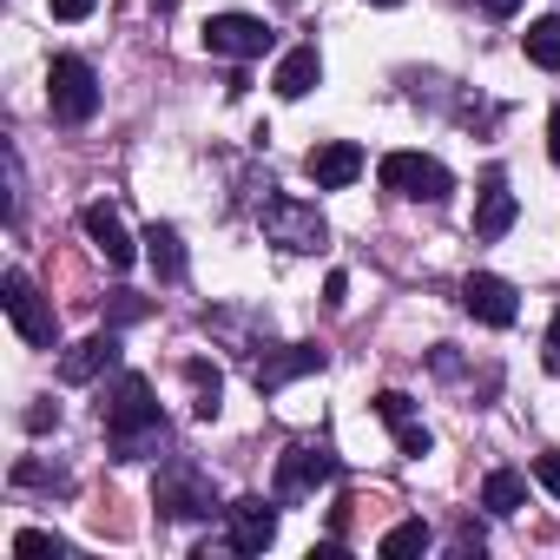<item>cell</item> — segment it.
<instances>
[{
  "mask_svg": "<svg viewBox=\"0 0 560 560\" xmlns=\"http://www.w3.org/2000/svg\"><path fill=\"white\" fill-rule=\"evenodd\" d=\"M370 8H402V0H370Z\"/></svg>",
  "mask_w": 560,
  "mask_h": 560,
  "instance_id": "cell-33",
  "label": "cell"
},
{
  "mask_svg": "<svg viewBox=\"0 0 560 560\" xmlns=\"http://www.w3.org/2000/svg\"><path fill=\"white\" fill-rule=\"evenodd\" d=\"M376 416L389 422V435H396V448H402L409 462H422V455L435 448V442H429V429L416 422V402H409L402 389H383V396H376Z\"/></svg>",
  "mask_w": 560,
  "mask_h": 560,
  "instance_id": "cell-14",
  "label": "cell"
},
{
  "mask_svg": "<svg viewBox=\"0 0 560 560\" xmlns=\"http://www.w3.org/2000/svg\"><path fill=\"white\" fill-rule=\"evenodd\" d=\"M337 468H343V462H337L324 442H291L284 455H277V501H298V494L337 481Z\"/></svg>",
  "mask_w": 560,
  "mask_h": 560,
  "instance_id": "cell-6",
  "label": "cell"
},
{
  "mask_svg": "<svg viewBox=\"0 0 560 560\" xmlns=\"http://www.w3.org/2000/svg\"><path fill=\"white\" fill-rule=\"evenodd\" d=\"M324 304H330V311H343V304H350V277H343V270H330V277H324Z\"/></svg>",
  "mask_w": 560,
  "mask_h": 560,
  "instance_id": "cell-27",
  "label": "cell"
},
{
  "mask_svg": "<svg viewBox=\"0 0 560 560\" xmlns=\"http://www.w3.org/2000/svg\"><path fill=\"white\" fill-rule=\"evenodd\" d=\"M481 8H488V14H494V21H508V14H514V8H521V0H481Z\"/></svg>",
  "mask_w": 560,
  "mask_h": 560,
  "instance_id": "cell-31",
  "label": "cell"
},
{
  "mask_svg": "<svg viewBox=\"0 0 560 560\" xmlns=\"http://www.w3.org/2000/svg\"><path fill=\"white\" fill-rule=\"evenodd\" d=\"M145 311H152V304H145V298H132V291H119V298H113V324H139Z\"/></svg>",
  "mask_w": 560,
  "mask_h": 560,
  "instance_id": "cell-26",
  "label": "cell"
},
{
  "mask_svg": "<svg viewBox=\"0 0 560 560\" xmlns=\"http://www.w3.org/2000/svg\"><path fill=\"white\" fill-rule=\"evenodd\" d=\"M185 383H191V416H198V422H211V416L224 409V376H218V363L191 357V363H185Z\"/></svg>",
  "mask_w": 560,
  "mask_h": 560,
  "instance_id": "cell-19",
  "label": "cell"
},
{
  "mask_svg": "<svg viewBox=\"0 0 560 560\" xmlns=\"http://www.w3.org/2000/svg\"><path fill=\"white\" fill-rule=\"evenodd\" d=\"M527 60L547 67V73H560V14H540V21L527 27Z\"/></svg>",
  "mask_w": 560,
  "mask_h": 560,
  "instance_id": "cell-21",
  "label": "cell"
},
{
  "mask_svg": "<svg viewBox=\"0 0 560 560\" xmlns=\"http://www.w3.org/2000/svg\"><path fill=\"white\" fill-rule=\"evenodd\" d=\"M534 481L560 501V448H547V455H534Z\"/></svg>",
  "mask_w": 560,
  "mask_h": 560,
  "instance_id": "cell-25",
  "label": "cell"
},
{
  "mask_svg": "<svg viewBox=\"0 0 560 560\" xmlns=\"http://www.w3.org/2000/svg\"><path fill=\"white\" fill-rule=\"evenodd\" d=\"M113 363H119V337L100 330V337H86V343H73V350L60 357V383H93V376H106Z\"/></svg>",
  "mask_w": 560,
  "mask_h": 560,
  "instance_id": "cell-15",
  "label": "cell"
},
{
  "mask_svg": "<svg viewBox=\"0 0 560 560\" xmlns=\"http://www.w3.org/2000/svg\"><path fill=\"white\" fill-rule=\"evenodd\" d=\"M152 501L172 514V521H205L211 514V481L191 468V462H172L165 475H159V488H152Z\"/></svg>",
  "mask_w": 560,
  "mask_h": 560,
  "instance_id": "cell-9",
  "label": "cell"
},
{
  "mask_svg": "<svg viewBox=\"0 0 560 560\" xmlns=\"http://www.w3.org/2000/svg\"><path fill=\"white\" fill-rule=\"evenodd\" d=\"M100 422H106V435H113L119 462H139L145 448H159V442H165L159 396H152V383H145V376H132V370L100 396Z\"/></svg>",
  "mask_w": 560,
  "mask_h": 560,
  "instance_id": "cell-1",
  "label": "cell"
},
{
  "mask_svg": "<svg viewBox=\"0 0 560 560\" xmlns=\"http://www.w3.org/2000/svg\"><path fill=\"white\" fill-rule=\"evenodd\" d=\"M521 501H527V475L494 468V475L481 481V508H488V514H521Z\"/></svg>",
  "mask_w": 560,
  "mask_h": 560,
  "instance_id": "cell-20",
  "label": "cell"
},
{
  "mask_svg": "<svg viewBox=\"0 0 560 560\" xmlns=\"http://www.w3.org/2000/svg\"><path fill=\"white\" fill-rule=\"evenodd\" d=\"M304 172H311V185H317V191H343V185H357V178H363V152H357L350 139H324V145H311Z\"/></svg>",
  "mask_w": 560,
  "mask_h": 560,
  "instance_id": "cell-11",
  "label": "cell"
},
{
  "mask_svg": "<svg viewBox=\"0 0 560 560\" xmlns=\"http://www.w3.org/2000/svg\"><path fill=\"white\" fill-rule=\"evenodd\" d=\"M80 231L93 237V250H100L113 270H126V264L139 257V244H132V231H126V218H119L113 205H86V211H80Z\"/></svg>",
  "mask_w": 560,
  "mask_h": 560,
  "instance_id": "cell-12",
  "label": "cell"
},
{
  "mask_svg": "<svg viewBox=\"0 0 560 560\" xmlns=\"http://www.w3.org/2000/svg\"><path fill=\"white\" fill-rule=\"evenodd\" d=\"M540 363L560 376V311H553V324H547V343H540Z\"/></svg>",
  "mask_w": 560,
  "mask_h": 560,
  "instance_id": "cell-29",
  "label": "cell"
},
{
  "mask_svg": "<svg viewBox=\"0 0 560 560\" xmlns=\"http://www.w3.org/2000/svg\"><path fill=\"white\" fill-rule=\"evenodd\" d=\"M0 304H8V324L21 330V343L60 350V317H54V304L40 298V284H34L27 270H8V277H0Z\"/></svg>",
  "mask_w": 560,
  "mask_h": 560,
  "instance_id": "cell-2",
  "label": "cell"
},
{
  "mask_svg": "<svg viewBox=\"0 0 560 560\" xmlns=\"http://www.w3.org/2000/svg\"><path fill=\"white\" fill-rule=\"evenodd\" d=\"M324 363H330V357H324L317 343H291L284 357H257L250 376H257V389H284L291 376H311V370H324Z\"/></svg>",
  "mask_w": 560,
  "mask_h": 560,
  "instance_id": "cell-16",
  "label": "cell"
},
{
  "mask_svg": "<svg viewBox=\"0 0 560 560\" xmlns=\"http://www.w3.org/2000/svg\"><path fill=\"white\" fill-rule=\"evenodd\" d=\"M422 547H429V527H422V521H396V527L376 540V553H389V560H396V553H422Z\"/></svg>",
  "mask_w": 560,
  "mask_h": 560,
  "instance_id": "cell-22",
  "label": "cell"
},
{
  "mask_svg": "<svg viewBox=\"0 0 560 560\" xmlns=\"http://www.w3.org/2000/svg\"><path fill=\"white\" fill-rule=\"evenodd\" d=\"M257 224H264V237H270L277 250H324V244H330V224H324V211H317V205H304V198H291V191L264 198Z\"/></svg>",
  "mask_w": 560,
  "mask_h": 560,
  "instance_id": "cell-3",
  "label": "cell"
},
{
  "mask_svg": "<svg viewBox=\"0 0 560 560\" xmlns=\"http://www.w3.org/2000/svg\"><path fill=\"white\" fill-rule=\"evenodd\" d=\"M317 80H324V60H317V47H291L284 60H277V73H270L277 100H304V93H317Z\"/></svg>",
  "mask_w": 560,
  "mask_h": 560,
  "instance_id": "cell-17",
  "label": "cell"
},
{
  "mask_svg": "<svg viewBox=\"0 0 560 560\" xmlns=\"http://www.w3.org/2000/svg\"><path fill=\"white\" fill-rule=\"evenodd\" d=\"M47 106H54V119L86 126V119L100 113V73H93L80 54H60V60L47 67Z\"/></svg>",
  "mask_w": 560,
  "mask_h": 560,
  "instance_id": "cell-4",
  "label": "cell"
},
{
  "mask_svg": "<svg viewBox=\"0 0 560 560\" xmlns=\"http://www.w3.org/2000/svg\"><path fill=\"white\" fill-rule=\"evenodd\" d=\"M14 481H21V488H67V475H60V468H40V462H21Z\"/></svg>",
  "mask_w": 560,
  "mask_h": 560,
  "instance_id": "cell-24",
  "label": "cell"
},
{
  "mask_svg": "<svg viewBox=\"0 0 560 560\" xmlns=\"http://www.w3.org/2000/svg\"><path fill=\"white\" fill-rule=\"evenodd\" d=\"M514 191H508V178L501 172H488L481 178V191H475V244H494V237H508L514 231Z\"/></svg>",
  "mask_w": 560,
  "mask_h": 560,
  "instance_id": "cell-13",
  "label": "cell"
},
{
  "mask_svg": "<svg viewBox=\"0 0 560 560\" xmlns=\"http://www.w3.org/2000/svg\"><path fill=\"white\" fill-rule=\"evenodd\" d=\"M547 152H553V165H560V106H553V119H547Z\"/></svg>",
  "mask_w": 560,
  "mask_h": 560,
  "instance_id": "cell-30",
  "label": "cell"
},
{
  "mask_svg": "<svg viewBox=\"0 0 560 560\" xmlns=\"http://www.w3.org/2000/svg\"><path fill=\"white\" fill-rule=\"evenodd\" d=\"M145 264L159 270V284H178V277H185V244H178V231L172 224H145Z\"/></svg>",
  "mask_w": 560,
  "mask_h": 560,
  "instance_id": "cell-18",
  "label": "cell"
},
{
  "mask_svg": "<svg viewBox=\"0 0 560 560\" xmlns=\"http://www.w3.org/2000/svg\"><path fill=\"white\" fill-rule=\"evenodd\" d=\"M376 178H383V191H396V198H416V205H442L448 198V165L442 159H429V152H389L383 165H376Z\"/></svg>",
  "mask_w": 560,
  "mask_h": 560,
  "instance_id": "cell-5",
  "label": "cell"
},
{
  "mask_svg": "<svg viewBox=\"0 0 560 560\" xmlns=\"http://www.w3.org/2000/svg\"><path fill=\"white\" fill-rule=\"evenodd\" d=\"M462 311H468L475 324H488V330H508V324L521 317V298H514V284H508V277H494V270H475L468 284H462Z\"/></svg>",
  "mask_w": 560,
  "mask_h": 560,
  "instance_id": "cell-8",
  "label": "cell"
},
{
  "mask_svg": "<svg viewBox=\"0 0 560 560\" xmlns=\"http://www.w3.org/2000/svg\"><path fill=\"white\" fill-rule=\"evenodd\" d=\"M14 553H67V540L47 534V527H21V534H14Z\"/></svg>",
  "mask_w": 560,
  "mask_h": 560,
  "instance_id": "cell-23",
  "label": "cell"
},
{
  "mask_svg": "<svg viewBox=\"0 0 560 560\" xmlns=\"http://www.w3.org/2000/svg\"><path fill=\"white\" fill-rule=\"evenodd\" d=\"M224 527H231V534H224L231 553H264V547L277 540V508H270L264 494H244V501L224 508Z\"/></svg>",
  "mask_w": 560,
  "mask_h": 560,
  "instance_id": "cell-10",
  "label": "cell"
},
{
  "mask_svg": "<svg viewBox=\"0 0 560 560\" xmlns=\"http://www.w3.org/2000/svg\"><path fill=\"white\" fill-rule=\"evenodd\" d=\"M270 40L277 34L257 14H211L205 21V54H218V60H264Z\"/></svg>",
  "mask_w": 560,
  "mask_h": 560,
  "instance_id": "cell-7",
  "label": "cell"
},
{
  "mask_svg": "<svg viewBox=\"0 0 560 560\" xmlns=\"http://www.w3.org/2000/svg\"><path fill=\"white\" fill-rule=\"evenodd\" d=\"M47 8H54V21H86L100 0H47Z\"/></svg>",
  "mask_w": 560,
  "mask_h": 560,
  "instance_id": "cell-28",
  "label": "cell"
},
{
  "mask_svg": "<svg viewBox=\"0 0 560 560\" xmlns=\"http://www.w3.org/2000/svg\"><path fill=\"white\" fill-rule=\"evenodd\" d=\"M152 8H159V14H172V8H178V0H152Z\"/></svg>",
  "mask_w": 560,
  "mask_h": 560,
  "instance_id": "cell-32",
  "label": "cell"
}]
</instances>
